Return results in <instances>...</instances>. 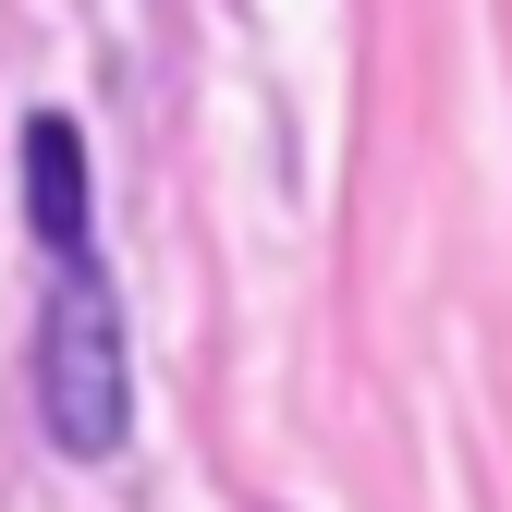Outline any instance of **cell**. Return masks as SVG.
I'll use <instances>...</instances> for the list:
<instances>
[{
    "label": "cell",
    "mask_w": 512,
    "mask_h": 512,
    "mask_svg": "<svg viewBox=\"0 0 512 512\" xmlns=\"http://www.w3.org/2000/svg\"><path fill=\"white\" fill-rule=\"evenodd\" d=\"M37 427L61 439V464H110L135 439V354H122V305L98 256L49 269V317H37Z\"/></svg>",
    "instance_id": "cell-1"
},
{
    "label": "cell",
    "mask_w": 512,
    "mask_h": 512,
    "mask_svg": "<svg viewBox=\"0 0 512 512\" xmlns=\"http://www.w3.org/2000/svg\"><path fill=\"white\" fill-rule=\"evenodd\" d=\"M25 220H37L49 256H86V135L61 110L25 122Z\"/></svg>",
    "instance_id": "cell-2"
}]
</instances>
